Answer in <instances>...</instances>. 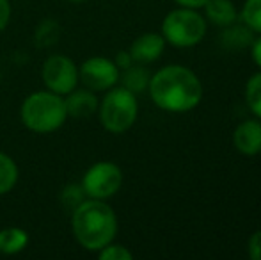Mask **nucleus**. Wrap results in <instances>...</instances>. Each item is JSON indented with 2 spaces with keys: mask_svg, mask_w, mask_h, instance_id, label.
<instances>
[{
  "mask_svg": "<svg viewBox=\"0 0 261 260\" xmlns=\"http://www.w3.org/2000/svg\"><path fill=\"white\" fill-rule=\"evenodd\" d=\"M149 97L158 109L167 112H189L203 98L199 77L187 66L169 64L149 79Z\"/></svg>",
  "mask_w": 261,
  "mask_h": 260,
  "instance_id": "obj_1",
  "label": "nucleus"
},
{
  "mask_svg": "<svg viewBox=\"0 0 261 260\" xmlns=\"http://www.w3.org/2000/svg\"><path fill=\"white\" fill-rule=\"evenodd\" d=\"M71 232L87 251L98 253L117 235V216L105 200L86 198L71 210Z\"/></svg>",
  "mask_w": 261,
  "mask_h": 260,
  "instance_id": "obj_2",
  "label": "nucleus"
},
{
  "mask_svg": "<svg viewBox=\"0 0 261 260\" xmlns=\"http://www.w3.org/2000/svg\"><path fill=\"white\" fill-rule=\"evenodd\" d=\"M20 118L25 129L34 134H52L68 120L64 97L50 89L34 91L21 102Z\"/></svg>",
  "mask_w": 261,
  "mask_h": 260,
  "instance_id": "obj_3",
  "label": "nucleus"
},
{
  "mask_svg": "<svg viewBox=\"0 0 261 260\" xmlns=\"http://www.w3.org/2000/svg\"><path fill=\"white\" fill-rule=\"evenodd\" d=\"M98 118L101 127L110 134H124L137 122L139 104L137 94L128 91L123 86H114L105 91L100 105H98Z\"/></svg>",
  "mask_w": 261,
  "mask_h": 260,
  "instance_id": "obj_4",
  "label": "nucleus"
},
{
  "mask_svg": "<svg viewBox=\"0 0 261 260\" xmlns=\"http://www.w3.org/2000/svg\"><path fill=\"white\" fill-rule=\"evenodd\" d=\"M206 34V18H203L197 9L178 7L171 11L162 21V36L165 43L178 49H189L203 41Z\"/></svg>",
  "mask_w": 261,
  "mask_h": 260,
  "instance_id": "obj_5",
  "label": "nucleus"
},
{
  "mask_svg": "<svg viewBox=\"0 0 261 260\" xmlns=\"http://www.w3.org/2000/svg\"><path fill=\"white\" fill-rule=\"evenodd\" d=\"M80 185H82L87 198L109 200L114 195H117V191L123 185V171L116 162L98 160L93 166L87 168Z\"/></svg>",
  "mask_w": 261,
  "mask_h": 260,
  "instance_id": "obj_6",
  "label": "nucleus"
},
{
  "mask_svg": "<svg viewBox=\"0 0 261 260\" xmlns=\"http://www.w3.org/2000/svg\"><path fill=\"white\" fill-rule=\"evenodd\" d=\"M41 79L46 89L66 97L80 84L79 66L71 57L64 56V54H54L43 63Z\"/></svg>",
  "mask_w": 261,
  "mask_h": 260,
  "instance_id": "obj_7",
  "label": "nucleus"
},
{
  "mask_svg": "<svg viewBox=\"0 0 261 260\" xmlns=\"http://www.w3.org/2000/svg\"><path fill=\"white\" fill-rule=\"evenodd\" d=\"M119 75V68L114 63V59H109V57L94 56L79 66L80 84L94 93H105L110 87L117 86Z\"/></svg>",
  "mask_w": 261,
  "mask_h": 260,
  "instance_id": "obj_8",
  "label": "nucleus"
},
{
  "mask_svg": "<svg viewBox=\"0 0 261 260\" xmlns=\"http://www.w3.org/2000/svg\"><path fill=\"white\" fill-rule=\"evenodd\" d=\"M164 50H165L164 36L156 34V32H146V34H141L132 43L128 52H130L134 63L146 66L160 59Z\"/></svg>",
  "mask_w": 261,
  "mask_h": 260,
  "instance_id": "obj_9",
  "label": "nucleus"
},
{
  "mask_svg": "<svg viewBox=\"0 0 261 260\" xmlns=\"http://www.w3.org/2000/svg\"><path fill=\"white\" fill-rule=\"evenodd\" d=\"M66 102V111H68V118L75 120H86L91 118L93 114L98 112V93L87 89V87H79L76 86L71 93H68L64 97Z\"/></svg>",
  "mask_w": 261,
  "mask_h": 260,
  "instance_id": "obj_10",
  "label": "nucleus"
},
{
  "mask_svg": "<svg viewBox=\"0 0 261 260\" xmlns=\"http://www.w3.org/2000/svg\"><path fill=\"white\" fill-rule=\"evenodd\" d=\"M233 145L242 155L261 153V120H245L233 132Z\"/></svg>",
  "mask_w": 261,
  "mask_h": 260,
  "instance_id": "obj_11",
  "label": "nucleus"
},
{
  "mask_svg": "<svg viewBox=\"0 0 261 260\" xmlns=\"http://www.w3.org/2000/svg\"><path fill=\"white\" fill-rule=\"evenodd\" d=\"M220 41L227 50H245L254 41V31L242 21V23H231L224 27V32L220 36Z\"/></svg>",
  "mask_w": 261,
  "mask_h": 260,
  "instance_id": "obj_12",
  "label": "nucleus"
},
{
  "mask_svg": "<svg viewBox=\"0 0 261 260\" xmlns=\"http://www.w3.org/2000/svg\"><path fill=\"white\" fill-rule=\"evenodd\" d=\"M27 230L20 226H6L0 230V255H18L29 246Z\"/></svg>",
  "mask_w": 261,
  "mask_h": 260,
  "instance_id": "obj_13",
  "label": "nucleus"
},
{
  "mask_svg": "<svg viewBox=\"0 0 261 260\" xmlns=\"http://www.w3.org/2000/svg\"><path fill=\"white\" fill-rule=\"evenodd\" d=\"M204 13H206L208 21H212L217 27H227L234 23L238 18L231 0H208L204 4Z\"/></svg>",
  "mask_w": 261,
  "mask_h": 260,
  "instance_id": "obj_14",
  "label": "nucleus"
},
{
  "mask_svg": "<svg viewBox=\"0 0 261 260\" xmlns=\"http://www.w3.org/2000/svg\"><path fill=\"white\" fill-rule=\"evenodd\" d=\"M149 79H151V73L144 68V64H137V63L128 66L126 69H121V75H119L121 86L126 87L134 94H141L144 91H148Z\"/></svg>",
  "mask_w": 261,
  "mask_h": 260,
  "instance_id": "obj_15",
  "label": "nucleus"
},
{
  "mask_svg": "<svg viewBox=\"0 0 261 260\" xmlns=\"http://www.w3.org/2000/svg\"><path fill=\"white\" fill-rule=\"evenodd\" d=\"M20 170L16 160L6 152H0V196L11 193L18 184Z\"/></svg>",
  "mask_w": 261,
  "mask_h": 260,
  "instance_id": "obj_16",
  "label": "nucleus"
},
{
  "mask_svg": "<svg viewBox=\"0 0 261 260\" xmlns=\"http://www.w3.org/2000/svg\"><path fill=\"white\" fill-rule=\"evenodd\" d=\"M245 104L252 114L261 120V72L252 75L245 84Z\"/></svg>",
  "mask_w": 261,
  "mask_h": 260,
  "instance_id": "obj_17",
  "label": "nucleus"
},
{
  "mask_svg": "<svg viewBox=\"0 0 261 260\" xmlns=\"http://www.w3.org/2000/svg\"><path fill=\"white\" fill-rule=\"evenodd\" d=\"M242 21L261 34V0H245L242 9Z\"/></svg>",
  "mask_w": 261,
  "mask_h": 260,
  "instance_id": "obj_18",
  "label": "nucleus"
},
{
  "mask_svg": "<svg viewBox=\"0 0 261 260\" xmlns=\"http://www.w3.org/2000/svg\"><path fill=\"white\" fill-rule=\"evenodd\" d=\"M86 193H84L82 185L76 184V185H66L64 191L61 193V200H62V205L69 210L76 208L84 200H86Z\"/></svg>",
  "mask_w": 261,
  "mask_h": 260,
  "instance_id": "obj_19",
  "label": "nucleus"
},
{
  "mask_svg": "<svg viewBox=\"0 0 261 260\" xmlns=\"http://www.w3.org/2000/svg\"><path fill=\"white\" fill-rule=\"evenodd\" d=\"M98 257H100V260H132L134 255H132V251L126 246L116 244L112 241V243L107 244L105 248H101L98 251Z\"/></svg>",
  "mask_w": 261,
  "mask_h": 260,
  "instance_id": "obj_20",
  "label": "nucleus"
},
{
  "mask_svg": "<svg viewBox=\"0 0 261 260\" xmlns=\"http://www.w3.org/2000/svg\"><path fill=\"white\" fill-rule=\"evenodd\" d=\"M249 257L252 260H261V230L254 232L249 239Z\"/></svg>",
  "mask_w": 261,
  "mask_h": 260,
  "instance_id": "obj_21",
  "label": "nucleus"
},
{
  "mask_svg": "<svg viewBox=\"0 0 261 260\" xmlns=\"http://www.w3.org/2000/svg\"><path fill=\"white\" fill-rule=\"evenodd\" d=\"M11 2L9 0H0V32L6 31V27L9 25V20H11Z\"/></svg>",
  "mask_w": 261,
  "mask_h": 260,
  "instance_id": "obj_22",
  "label": "nucleus"
},
{
  "mask_svg": "<svg viewBox=\"0 0 261 260\" xmlns=\"http://www.w3.org/2000/svg\"><path fill=\"white\" fill-rule=\"evenodd\" d=\"M114 63H116V66L119 68V72H121V69H126L128 66L134 64V59H132V56H130V52H128V50H121V52H117Z\"/></svg>",
  "mask_w": 261,
  "mask_h": 260,
  "instance_id": "obj_23",
  "label": "nucleus"
},
{
  "mask_svg": "<svg viewBox=\"0 0 261 260\" xmlns=\"http://www.w3.org/2000/svg\"><path fill=\"white\" fill-rule=\"evenodd\" d=\"M251 56H252V59H254L256 66H259V68H261V36H259V38H256L254 41H252V45H251Z\"/></svg>",
  "mask_w": 261,
  "mask_h": 260,
  "instance_id": "obj_24",
  "label": "nucleus"
},
{
  "mask_svg": "<svg viewBox=\"0 0 261 260\" xmlns=\"http://www.w3.org/2000/svg\"><path fill=\"white\" fill-rule=\"evenodd\" d=\"M179 7H190V9H201L208 0H174Z\"/></svg>",
  "mask_w": 261,
  "mask_h": 260,
  "instance_id": "obj_25",
  "label": "nucleus"
},
{
  "mask_svg": "<svg viewBox=\"0 0 261 260\" xmlns=\"http://www.w3.org/2000/svg\"><path fill=\"white\" fill-rule=\"evenodd\" d=\"M68 2H73V4H80V2H86V0H68Z\"/></svg>",
  "mask_w": 261,
  "mask_h": 260,
  "instance_id": "obj_26",
  "label": "nucleus"
}]
</instances>
